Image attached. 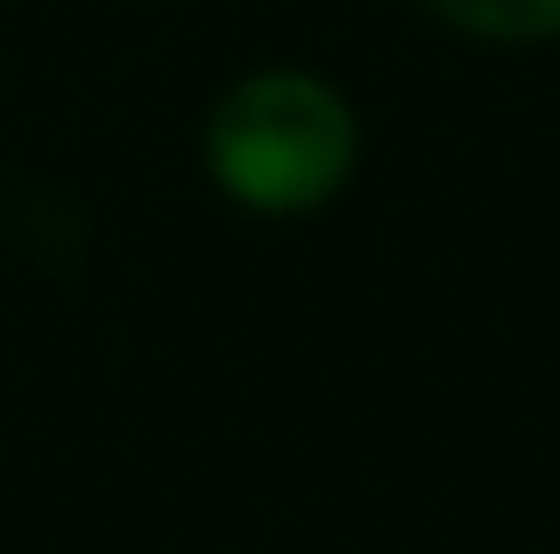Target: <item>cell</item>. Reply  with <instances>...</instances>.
Listing matches in <instances>:
<instances>
[{
  "instance_id": "6da1fadb",
  "label": "cell",
  "mask_w": 560,
  "mask_h": 554,
  "mask_svg": "<svg viewBox=\"0 0 560 554\" xmlns=\"http://www.w3.org/2000/svg\"><path fill=\"white\" fill-rule=\"evenodd\" d=\"M199 164L220 199L262 221H305L334 207L362 164V114L305 65L242 71L199 122Z\"/></svg>"
},
{
  "instance_id": "7a4b0ae2",
  "label": "cell",
  "mask_w": 560,
  "mask_h": 554,
  "mask_svg": "<svg viewBox=\"0 0 560 554\" xmlns=\"http://www.w3.org/2000/svg\"><path fill=\"white\" fill-rule=\"evenodd\" d=\"M419 14H433L468 43H504V50L560 43V0H419Z\"/></svg>"
}]
</instances>
